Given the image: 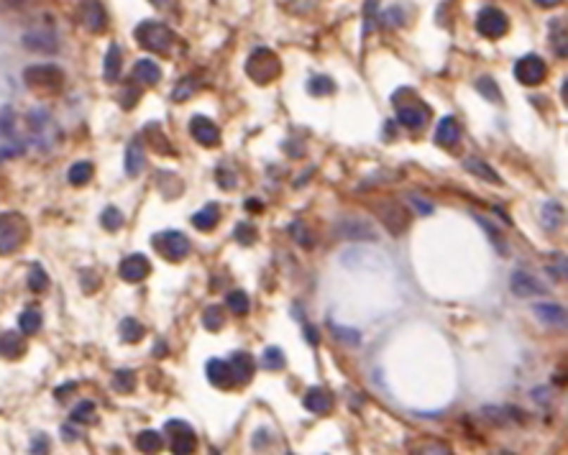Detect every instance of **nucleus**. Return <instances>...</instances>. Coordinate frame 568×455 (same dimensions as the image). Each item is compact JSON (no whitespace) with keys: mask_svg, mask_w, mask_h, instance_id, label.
<instances>
[{"mask_svg":"<svg viewBox=\"0 0 568 455\" xmlns=\"http://www.w3.org/2000/svg\"><path fill=\"white\" fill-rule=\"evenodd\" d=\"M228 366H231V378L233 384H248L253 378V371H256V366H253V358L248 356V353H233L231 361H228Z\"/></svg>","mask_w":568,"mask_h":455,"instance_id":"2eb2a0df","label":"nucleus"},{"mask_svg":"<svg viewBox=\"0 0 568 455\" xmlns=\"http://www.w3.org/2000/svg\"><path fill=\"white\" fill-rule=\"evenodd\" d=\"M151 6L159 8V11H175L177 0H151Z\"/></svg>","mask_w":568,"mask_h":455,"instance_id":"4d7b16f0","label":"nucleus"},{"mask_svg":"<svg viewBox=\"0 0 568 455\" xmlns=\"http://www.w3.org/2000/svg\"><path fill=\"white\" fill-rule=\"evenodd\" d=\"M26 348L23 338L18 333H0V356L6 358H18Z\"/></svg>","mask_w":568,"mask_h":455,"instance_id":"cd10ccee","label":"nucleus"},{"mask_svg":"<svg viewBox=\"0 0 568 455\" xmlns=\"http://www.w3.org/2000/svg\"><path fill=\"white\" fill-rule=\"evenodd\" d=\"M8 6H15V8H21V6H26L28 0H6Z\"/></svg>","mask_w":568,"mask_h":455,"instance_id":"e2e57ef3","label":"nucleus"},{"mask_svg":"<svg viewBox=\"0 0 568 455\" xmlns=\"http://www.w3.org/2000/svg\"><path fill=\"white\" fill-rule=\"evenodd\" d=\"M134 386H136L134 371H128V369L115 371V376H113V389H115V392H134Z\"/></svg>","mask_w":568,"mask_h":455,"instance_id":"4c0bfd02","label":"nucleus"},{"mask_svg":"<svg viewBox=\"0 0 568 455\" xmlns=\"http://www.w3.org/2000/svg\"><path fill=\"white\" fill-rule=\"evenodd\" d=\"M535 3L541 8H555V6H561L563 0H535Z\"/></svg>","mask_w":568,"mask_h":455,"instance_id":"bf43d9fd","label":"nucleus"},{"mask_svg":"<svg viewBox=\"0 0 568 455\" xmlns=\"http://www.w3.org/2000/svg\"><path fill=\"white\" fill-rule=\"evenodd\" d=\"M0 131L6 136L13 134V110L11 108H3V113H0Z\"/></svg>","mask_w":568,"mask_h":455,"instance_id":"de8ad7c7","label":"nucleus"},{"mask_svg":"<svg viewBox=\"0 0 568 455\" xmlns=\"http://www.w3.org/2000/svg\"><path fill=\"white\" fill-rule=\"evenodd\" d=\"M330 333H333L338 340H343L346 345H358V343H361V335H358L353 328H343V325H330Z\"/></svg>","mask_w":568,"mask_h":455,"instance_id":"37998d69","label":"nucleus"},{"mask_svg":"<svg viewBox=\"0 0 568 455\" xmlns=\"http://www.w3.org/2000/svg\"><path fill=\"white\" fill-rule=\"evenodd\" d=\"M463 169L469 172V174H474V177H479V179H486V182H494V184H499L502 179H499V174L494 172V169L486 164V161H481V159H477V156H469V159L463 161Z\"/></svg>","mask_w":568,"mask_h":455,"instance_id":"393cba45","label":"nucleus"},{"mask_svg":"<svg viewBox=\"0 0 568 455\" xmlns=\"http://www.w3.org/2000/svg\"><path fill=\"white\" fill-rule=\"evenodd\" d=\"M384 21H386V26H400V8H397V11H386V15H384Z\"/></svg>","mask_w":568,"mask_h":455,"instance_id":"6e6d98bb","label":"nucleus"},{"mask_svg":"<svg viewBox=\"0 0 568 455\" xmlns=\"http://www.w3.org/2000/svg\"><path fill=\"white\" fill-rule=\"evenodd\" d=\"M336 90V84L330 77H313L308 84V92L310 95H315V98H323V95H330V92Z\"/></svg>","mask_w":568,"mask_h":455,"instance_id":"a19ab883","label":"nucleus"},{"mask_svg":"<svg viewBox=\"0 0 568 455\" xmlns=\"http://www.w3.org/2000/svg\"><path fill=\"white\" fill-rule=\"evenodd\" d=\"M217 220H220V207H217L215 203L205 205L203 210L192 215V225H195L197 231H203V233L213 231V228L217 225Z\"/></svg>","mask_w":568,"mask_h":455,"instance_id":"b1692460","label":"nucleus"},{"mask_svg":"<svg viewBox=\"0 0 568 455\" xmlns=\"http://www.w3.org/2000/svg\"><path fill=\"white\" fill-rule=\"evenodd\" d=\"M136 41L149 51H156V54H167L172 49V44H175V34L169 31V26L159 21H144L136 26L134 31Z\"/></svg>","mask_w":568,"mask_h":455,"instance_id":"f03ea898","label":"nucleus"},{"mask_svg":"<svg viewBox=\"0 0 568 455\" xmlns=\"http://www.w3.org/2000/svg\"><path fill=\"white\" fill-rule=\"evenodd\" d=\"M149 271H151V264H149V259L144 256V253H134V256H128V259L120 261L118 267V274L123 281H144L149 276Z\"/></svg>","mask_w":568,"mask_h":455,"instance_id":"4468645a","label":"nucleus"},{"mask_svg":"<svg viewBox=\"0 0 568 455\" xmlns=\"http://www.w3.org/2000/svg\"><path fill=\"white\" fill-rule=\"evenodd\" d=\"M510 287H512V295H517V297H535V295H543V292H545V289L541 287V281L535 279L533 274L522 271V269L510 276Z\"/></svg>","mask_w":568,"mask_h":455,"instance_id":"dca6fc26","label":"nucleus"},{"mask_svg":"<svg viewBox=\"0 0 568 455\" xmlns=\"http://www.w3.org/2000/svg\"><path fill=\"white\" fill-rule=\"evenodd\" d=\"M305 340H308L310 345H317V343H320V335H317V330L313 328V325H305Z\"/></svg>","mask_w":568,"mask_h":455,"instance_id":"5fc2aeb1","label":"nucleus"},{"mask_svg":"<svg viewBox=\"0 0 568 455\" xmlns=\"http://www.w3.org/2000/svg\"><path fill=\"white\" fill-rule=\"evenodd\" d=\"M92 164L90 161H77V164H72L70 172H67V179H70V184H75V187H80V184H87L92 179Z\"/></svg>","mask_w":568,"mask_h":455,"instance_id":"2f4dec72","label":"nucleus"},{"mask_svg":"<svg viewBox=\"0 0 568 455\" xmlns=\"http://www.w3.org/2000/svg\"><path fill=\"white\" fill-rule=\"evenodd\" d=\"M205 373H208V381H210L213 386H217V389H225V386L233 384L231 366H228V361H223V358H210L208 366H205Z\"/></svg>","mask_w":568,"mask_h":455,"instance_id":"aec40b11","label":"nucleus"},{"mask_svg":"<svg viewBox=\"0 0 568 455\" xmlns=\"http://www.w3.org/2000/svg\"><path fill=\"white\" fill-rule=\"evenodd\" d=\"M302 404L313 414H328L330 409H333V397H330V392L323 389V386H313V389L305 394Z\"/></svg>","mask_w":568,"mask_h":455,"instance_id":"a211bd4d","label":"nucleus"},{"mask_svg":"<svg viewBox=\"0 0 568 455\" xmlns=\"http://www.w3.org/2000/svg\"><path fill=\"white\" fill-rule=\"evenodd\" d=\"M195 90H197L195 77H182L179 79V84L175 87V92H172V98H175L177 103H182V100H187L189 95H195Z\"/></svg>","mask_w":568,"mask_h":455,"instance_id":"79ce46f5","label":"nucleus"},{"mask_svg":"<svg viewBox=\"0 0 568 455\" xmlns=\"http://www.w3.org/2000/svg\"><path fill=\"white\" fill-rule=\"evenodd\" d=\"M100 223H103V228L111 233L120 231V225H123V212H120L118 207L108 205L106 210H103V215H100Z\"/></svg>","mask_w":568,"mask_h":455,"instance_id":"e433bc0d","label":"nucleus"},{"mask_svg":"<svg viewBox=\"0 0 568 455\" xmlns=\"http://www.w3.org/2000/svg\"><path fill=\"white\" fill-rule=\"evenodd\" d=\"M172 437V453L175 455H192L197 450V435L182 420H169L164 428Z\"/></svg>","mask_w":568,"mask_h":455,"instance_id":"423d86ee","label":"nucleus"},{"mask_svg":"<svg viewBox=\"0 0 568 455\" xmlns=\"http://www.w3.org/2000/svg\"><path fill=\"white\" fill-rule=\"evenodd\" d=\"M289 455H292V453H289Z\"/></svg>","mask_w":568,"mask_h":455,"instance_id":"69168bd1","label":"nucleus"},{"mask_svg":"<svg viewBox=\"0 0 568 455\" xmlns=\"http://www.w3.org/2000/svg\"><path fill=\"white\" fill-rule=\"evenodd\" d=\"M18 328H21L23 335H34V333H39V328H42V312L36 307H28L21 312V317H18Z\"/></svg>","mask_w":568,"mask_h":455,"instance_id":"7c9ffc66","label":"nucleus"},{"mask_svg":"<svg viewBox=\"0 0 568 455\" xmlns=\"http://www.w3.org/2000/svg\"><path fill=\"white\" fill-rule=\"evenodd\" d=\"M151 243H154L156 253H159L162 259L175 261V264H177V261L187 259V253H189L187 236H182L179 231H162V233H156Z\"/></svg>","mask_w":568,"mask_h":455,"instance_id":"20e7f679","label":"nucleus"},{"mask_svg":"<svg viewBox=\"0 0 568 455\" xmlns=\"http://www.w3.org/2000/svg\"><path fill=\"white\" fill-rule=\"evenodd\" d=\"M461 139V126H458V120L453 115H446V118L438 123L435 128V143L443 148H453Z\"/></svg>","mask_w":568,"mask_h":455,"instance_id":"f3484780","label":"nucleus"},{"mask_svg":"<svg viewBox=\"0 0 568 455\" xmlns=\"http://www.w3.org/2000/svg\"><path fill=\"white\" fill-rule=\"evenodd\" d=\"M146 167V154H144V143L139 139H134L126 148V174L128 177H139Z\"/></svg>","mask_w":568,"mask_h":455,"instance_id":"4be33fe9","label":"nucleus"},{"mask_svg":"<svg viewBox=\"0 0 568 455\" xmlns=\"http://www.w3.org/2000/svg\"><path fill=\"white\" fill-rule=\"evenodd\" d=\"M203 325L208 330H213V333H217V330L225 325V312L220 305H210V307H205L203 312Z\"/></svg>","mask_w":568,"mask_h":455,"instance_id":"f704fd0d","label":"nucleus"},{"mask_svg":"<svg viewBox=\"0 0 568 455\" xmlns=\"http://www.w3.org/2000/svg\"><path fill=\"white\" fill-rule=\"evenodd\" d=\"M189 134L200 146H217L220 143V128L205 115H195L189 120Z\"/></svg>","mask_w":568,"mask_h":455,"instance_id":"ddd939ff","label":"nucleus"},{"mask_svg":"<svg viewBox=\"0 0 568 455\" xmlns=\"http://www.w3.org/2000/svg\"><path fill=\"white\" fill-rule=\"evenodd\" d=\"M134 77L144 84H156L162 79V70H159V64L151 62V59H139L134 67Z\"/></svg>","mask_w":568,"mask_h":455,"instance_id":"a878e982","label":"nucleus"},{"mask_svg":"<svg viewBox=\"0 0 568 455\" xmlns=\"http://www.w3.org/2000/svg\"><path fill=\"white\" fill-rule=\"evenodd\" d=\"M256 238V231H253L251 225H239V228H236V241H241V243H251V241Z\"/></svg>","mask_w":568,"mask_h":455,"instance_id":"3c124183","label":"nucleus"},{"mask_svg":"<svg viewBox=\"0 0 568 455\" xmlns=\"http://www.w3.org/2000/svg\"><path fill=\"white\" fill-rule=\"evenodd\" d=\"M477 31L486 39H499L510 31V18L499 8H484L477 15Z\"/></svg>","mask_w":568,"mask_h":455,"instance_id":"1a4fd4ad","label":"nucleus"},{"mask_svg":"<svg viewBox=\"0 0 568 455\" xmlns=\"http://www.w3.org/2000/svg\"><path fill=\"white\" fill-rule=\"evenodd\" d=\"M31 453H34V455H46V453H49V437H46V435H39V437L31 442Z\"/></svg>","mask_w":568,"mask_h":455,"instance_id":"603ef678","label":"nucleus"},{"mask_svg":"<svg viewBox=\"0 0 568 455\" xmlns=\"http://www.w3.org/2000/svg\"><path fill=\"white\" fill-rule=\"evenodd\" d=\"M410 203L415 205V207H417V212H420V215H430V212H433V205L428 203V200H422V197H410Z\"/></svg>","mask_w":568,"mask_h":455,"instance_id":"864d4df0","label":"nucleus"},{"mask_svg":"<svg viewBox=\"0 0 568 455\" xmlns=\"http://www.w3.org/2000/svg\"><path fill=\"white\" fill-rule=\"evenodd\" d=\"M28 238V223L21 212H0V256L18 251Z\"/></svg>","mask_w":568,"mask_h":455,"instance_id":"f257e3e1","label":"nucleus"},{"mask_svg":"<svg viewBox=\"0 0 568 455\" xmlns=\"http://www.w3.org/2000/svg\"><path fill=\"white\" fill-rule=\"evenodd\" d=\"M535 315H538L541 322H545L548 328H563V325H566V309H563L561 305H553V302L535 305Z\"/></svg>","mask_w":568,"mask_h":455,"instance_id":"412c9836","label":"nucleus"},{"mask_svg":"<svg viewBox=\"0 0 568 455\" xmlns=\"http://www.w3.org/2000/svg\"><path fill=\"white\" fill-rule=\"evenodd\" d=\"M377 215H379V220L386 225V231L394 233V236L405 233L407 225H410V215H407V210L400 203H381L379 205Z\"/></svg>","mask_w":568,"mask_h":455,"instance_id":"9b49d317","label":"nucleus"},{"mask_svg":"<svg viewBox=\"0 0 568 455\" xmlns=\"http://www.w3.org/2000/svg\"><path fill=\"white\" fill-rule=\"evenodd\" d=\"M136 448L144 455H156L164 448L162 435L156 432V430H144V432H139V437H136Z\"/></svg>","mask_w":568,"mask_h":455,"instance_id":"bb28decb","label":"nucleus"},{"mask_svg":"<svg viewBox=\"0 0 568 455\" xmlns=\"http://www.w3.org/2000/svg\"><path fill=\"white\" fill-rule=\"evenodd\" d=\"M541 217L548 231H558L563 225V207L558 203H545L541 210Z\"/></svg>","mask_w":568,"mask_h":455,"instance_id":"c756f323","label":"nucleus"},{"mask_svg":"<svg viewBox=\"0 0 568 455\" xmlns=\"http://www.w3.org/2000/svg\"><path fill=\"white\" fill-rule=\"evenodd\" d=\"M225 305L231 307L233 315H239V317H244L246 312H248V307H251L248 295H246V292H241V289H233V292H228V297H225Z\"/></svg>","mask_w":568,"mask_h":455,"instance_id":"72a5a7b5","label":"nucleus"},{"mask_svg":"<svg viewBox=\"0 0 568 455\" xmlns=\"http://www.w3.org/2000/svg\"><path fill=\"white\" fill-rule=\"evenodd\" d=\"M394 103H397V120L402 126L410 128V131H422L425 128V123L430 120L428 105H422L417 98L410 100V103H400V100H394Z\"/></svg>","mask_w":568,"mask_h":455,"instance_id":"6e6552de","label":"nucleus"},{"mask_svg":"<svg viewBox=\"0 0 568 455\" xmlns=\"http://www.w3.org/2000/svg\"><path fill=\"white\" fill-rule=\"evenodd\" d=\"M261 366H264L267 371H282V369L287 366V358H284L282 348H277V345H269V348L264 350V356H261Z\"/></svg>","mask_w":568,"mask_h":455,"instance_id":"473e14b6","label":"nucleus"},{"mask_svg":"<svg viewBox=\"0 0 568 455\" xmlns=\"http://www.w3.org/2000/svg\"><path fill=\"white\" fill-rule=\"evenodd\" d=\"M62 437H64V440H77V432H72V428H67V425H64Z\"/></svg>","mask_w":568,"mask_h":455,"instance_id":"052dcab7","label":"nucleus"},{"mask_svg":"<svg viewBox=\"0 0 568 455\" xmlns=\"http://www.w3.org/2000/svg\"><path fill=\"white\" fill-rule=\"evenodd\" d=\"M23 79H26L28 87L54 92L62 87L64 75L54 64H34V67H26V70H23Z\"/></svg>","mask_w":568,"mask_h":455,"instance_id":"39448f33","label":"nucleus"},{"mask_svg":"<svg viewBox=\"0 0 568 455\" xmlns=\"http://www.w3.org/2000/svg\"><path fill=\"white\" fill-rule=\"evenodd\" d=\"M139 98H141V92L136 90V87H131V90H126L123 95H120V105L126 108V110H131V108L139 103Z\"/></svg>","mask_w":568,"mask_h":455,"instance_id":"8fccbe9b","label":"nucleus"},{"mask_svg":"<svg viewBox=\"0 0 568 455\" xmlns=\"http://www.w3.org/2000/svg\"><path fill=\"white\" fill-rule=\"evenodd\" d=\"M72 422H77V425H90V422H95V402L84 399L80 402L75 409H72Z\"/></svg>","mask_w":568,"mask_h":455,"instance_id":"c9c22d12","label":"nucleus"},{"mask_svg":"<svg viewBox=\"0 0 568 455\" xmlns=\"http://www.w3.org/2000/svg\"><path fill=\"white\" fill-rule=\"evenodd\" d=\"M72 389H75V384H64V386H59V392H56V399H62L64 394H70Z\"/></svg>","mask_w":568,"mask_h":455,"instance_id":"680f3d73","label":"nucleus"},{"mask_svg":"<svg viewBox=\"0 0 568 455\" xmlns=\"http://www.w3.org/2000/svg\"><path fill=\"white\" fill-rule=\"evenodd\" d=\"M417 455H453L450 453L448 445H443V442H430V445H422L417 450Z\"/></svg>","mask_w":568,"mask_h":455,"instance_id":"49530a36","label":"nucleus"},{"mask_svg":"<svg viewBox=\"0 0 568 455\" xmlns=\"http://www.w3.org/2000/svg\"><path fill=\"white\" fill-rule=\"evenodd\" d=\"M118 333L123 343H139V340H144V335H146V328H144L139 320H134V317H126V320L120 322Z\"/></svg>","mask_w":568,"mask_h":455,"instance_id":"c85d7f7f","label":"nucleus"},{"mask_svg":"<svg viewBox=\"0 0 568 455\" xmlns=\"http://www.w3.org/2000/svg\"><path fill=\"white\" fill-rule=\"evenodd\" d=\"M336 233L346 241H377V233L364 223V220H343Z\"/></svg>","mask_w":568,"mask_h":455,"instance_id":"6ab92c4d","label":"nucleus"},{"mask_svg":"<svg viewBox=\"0 0 568 455\" xmlns=\"http://www.w3.org/2000/svg\"><path fill=\"white\" fill-rule=\"evenodd\" d=\"M46 287H49V276H46V271H44L39 264H34V267H31V271H28V289H34V292H44Z\"/></svg>","mask_w":568,"mask_h":455,"instance_id":"ea45409f","label":"nucleus"},{"mask_svg":"<svg viewBox=\"0 0 568 455\" xmlns=\"http://www.w3.org/2000/svg\"><path fill=\"white\" fill-rule=\"evenodd\" d=\"M279 72H282V62L272 49L251 51L248 62H246V75L256 84H269L272 79L279 77Z\"/></svg>","mask_w":568,"mask_h":455,"instance_id":"7ed1b4c3","label":"nucleus"},{"mask_svg":"<svg viewBox=\"0 0 568 455\" xmlns=\"http://www.w3.org/2000/svg\"><path fill=\"white\" fill-rule=\"evenodd\" d=\"M217 184H220V187L223 189H233V187H239V177H236V172H233L231 167H228V164H220V167H217Z\"/></svg>","mask_w":568,"mask_h":455,"instance_id":"c03bdc74","label":"nucleus"},{"mask_svg":"<svg viewBox=\"0 0 568 455\" xmlns=\"http://www.w3.org/2000/svg\"><path fill=\"white\" fill-rule=\"evenodd\" d=\"M21 41L28 51H36V54H56V51H59V36H56L51 28H34V31H26Z\"/></svg>","mask_w":568,"mask_h":455,"instance_id":"9d476101","label":"nucleus"},{"mask_svg":"<svg viewBox=\"0 0 568 455\" xmlns=\"http://www.w3.org/2000/svg\"><path fill=\"white\" fill-rule=\"evenodd\" d=\"M246 210H248V212H251V210L261 212V203H259V200H246Z\"/></svg>","mask_w":568,"mask_h":455,"instance_id":"13d9d810","label":"nucleus"},{"mask_svg":"<svg viewBox=\"0 0 568 455\" xmlns=\"http://www.w3.org/2000/svg\"><path fill=\"white\" fill-rule=\"evenodd\" d=\"M477 90L484 95L486 100H491V103H502V92H499L497 82L491 77H479L477 79Z\"/></svg>","mask_w":568,"mask_h":455,"instance_id":"58836bf2","label":"nucleus"},{"mask_svg":"<svg viewBox=\"0 0 568 455\" xmlns=\"http://www.w3.org/2000/svg\"><path fill=\"white\" fill-rule=\"evenodd\" d=\"M146 134H149V136H154V148H156V151H159V154H169V151H172V148H169V146H164V143H167V139H164V136L159 134V131H156V126L146 128Z\"/></svg>","mask_w":568,"mask_h":455,"instance_id":"09e8293b","label":"nucleus"},{"mask_svg":"<svg viewBox=\"0 0 568 455\" xmlns=\"http://www.w3.org/2000/svg\"><path fill=\"white\" fill-rule=\"evenodd\" d=\"M120 67H123V54H120L118 44H111L106 51V64H103V77L108 82H115L120 77Z\"/></svg>","mask_w":568,"mask_h":455,"instance_id":"5701e85b","label":"nucleus"},{"mask_svg":"<svg viewBox=\"0 0 568 455\" xmlns=\"http://www.w3.org/2000/svg\"><path fill=\"white\" fill-rule=\"evenodd\" d=\"M80 18H82V26L92 34H103L108 26V13L100 0H82L80 3Z\"/></svg>","mask_w":568,"mask_h":455,"instance_id":"f8f14e48","label":"nucleus"},{"mask_svg":"<svg viewBox=\"0 0 568 455\" xmlns=\"http://www.w3.org/2000/svg\"><path fill=\"white\" fill-rule=\"evenodd\" d=\"M289 233H292V238H295L300 245H305V248H313V241H310V236H308V228H305L302 223L289 225Z\"/></svg>","mask_w":568,"mask_h":455,"instance_id":"a18cd8bd","label":"nucleus"},{"mask_svg":"<svg viewBox=\"0 0 568 455\" xmlns=\"http://www.w3.org/2000/svg\"><path fill=\"white\" fill-rule=\"evenodd\" d=\"M548 75V67L543 62V56L538 54H525L522 59H517L515 64V77L517 82L527 84V87H535V84H541Z\"/></svg>","mask_w":568,"mask_h":455,"instance_id":"0eeeda50","label":"nucleus"},{"mask_svg":"<svg viewBox=\"0 0 568 455\" xmlns=\"http://www.w3.org/2000/svg\"><path fill=\"white\" fill-rule=\"evenodd\" d=\"M156 356H164V353H167V350H164V343H156V350H154Z\"/></svg>","mask_w":568,"mask_h":455,"instance_id":"0e129e2a","label":"nucleus"}]
</instances>
